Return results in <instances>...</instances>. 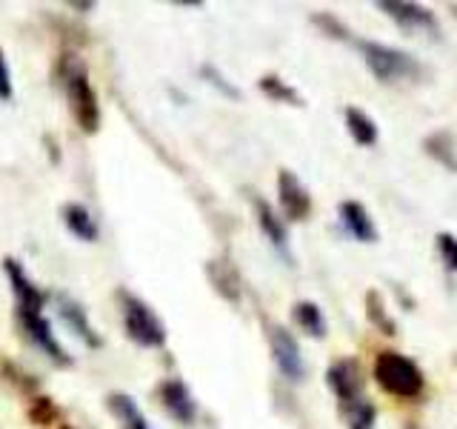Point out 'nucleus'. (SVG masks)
Returning a JSON list of instances; mask_svg holds the SVG:
<instances>
[{
    "instance_id": "obj_27",
    "label": "nucleus",
    "mask_w": 457,
    "mask_h": 429,
    "mask_svg": "<svg viewBox=\"0 0 457 429\" xmlns=\"http://www.w3.org/2000/svg\"><path fill=\"white\" fill-rule=\"evenodd\" d=\"M14 95V86H12V72H9V63H6V55L0 49V100L9 104Z\"/></svg>"
},
{
    "instance_id": "obj_19",
    "label": "nucleus",
    "mask_w": 457,
    "mask_h": 429,
    "mask_svg": "<svg viewBox=\"0 0 457 429\" xmlns=\"http://www.w3.org/2000/svg\"><path fill=\"white\" fill-rule=\"evenodd\" d=\"M292 318L309 338H318V341L326 338V329H328L326 315L318 304H314V300H297V304L292 307Z\"/></svg>"
},
{
    "instance_id": "obj_21",
    "label": "nucleus",
    "mask_w": 457,
    "mask_h": 429,
    "mask_svg": "<svg viewBox=\"0 0 457 429\" xmlns=\"http://www.w3.org/2000/svg\"><path fill=\"white\" fill-rule=\"evenodd\" d=\"M340 412H343V421H346L349 429H375V424H378V409L363 395L349 400V404H340Z\"/></svg>"
},
{
    "instance_id": "obj_3",
    "label": "nucleus",
    "mask_w": 457,
    "mask_h": 429,
    "mask_svg": "<svg viewBox=\"0 0 457 429\" xmlns=\"http://www.w3.org/2000/svg\"><path fill=\"white\" fill-rule=\"evenodd\" d=\"M118 300H120V315H123L126 335L143 349H161L166 343L169 332H166L163 321L154 315V309L143 298L126 292V290L118 292Z\"/></svg>"
},
{
    "instance_id": "obj_2",
    "label": "nucleus",
    "mask_w": 457,
    "mask_h": 429,
    "mask_svg": "<svg viewBox=\"0 0 457 429\" xmlns=\"http://www.w3.org/2000/svg\"><path fill=\"white\" fill-rule=\"evenodd\" d=\"M357 49L366 69L375 75L380 83L392 86V83H409V80H420L423 78V66L414 55L389 46V43L380 40H357Z\"/></svg>"
},
{
    "instance_id": "obj_7",
    "label": "nucleus",
    "mask_w": 457,
    "mask_h": 429,
    "mask_svg": "<svg viewBox=\"0 0 457 429\" xmlns=\"http://www.w3.org/2000/svg\"><path fill=\"white\" fill-rule=\"evenodd\" d=\"M18 321L23 326V332L29 335V341H32L52 364H57V366H69L71 364L69 352L63 349V343L54 338L52 324L43 318V312H18Z\"/></svg>"
},
{
    "instance_id": "obj_16",
    "label": "nucleus",
    "mask_w": 457,
    "mask_h": 429,
    "mask_svg": "<svg viewBox=\"0 0 457 429\" xmlns=\"http://www.w3.org/2000/svg\"><path fill=\"white\" fill-rule=\"evenodd\" d=\"M63 223H66V229L71 235H75L78 240H86V243H95L97 240V223H95V218H92V212L86 209L83 204H66L63 206Z\"/></svg>"
},
{
    "instance_id": "obj_9",
    "label": "nucleus",
    "mask_w": 457,
    "mask_h": 429,
    "mask_svg": "<svg viewBox=\"0 0 457 429\" xmlns=\"http://www.w3.org/2000/svg\"><path fill=\"white\" fill-rule=\"evenodd\" d=\"M326 383L340 404H349V400L363 395L366 381H363V369L354 358H337V361L328 364V369H326Z\"/></svg>"
},
{
    "instance_id": "obj_12",
    "label": "nucleus",
    "mask_w": 457,
    "mask_h": 429,
    "mask_svg": "<svg viewBox=\"0 0 457 429\" xmlns=\"http://www.w3.org/2000/svg\"><path fill=\"white\" fill-rule=\"evenodd\" d=\"M337 218H340V226L346 229V235L354 238L357 243H378L380 232L361 200H343L337 209Z\"/></svg>"
},
{
    "instance_id": "obj_13",
    "label": "nucleus",
    "mask_w": 457,
    "mask_h": 429,
    "mask_svg": "<svg viewBox=\"0 0 457 429\" xmlns=\"http://www.w3.org/2000/svg\"><path fill=\"white\" fill-rule=\"evenodd\" d=\"M57 312H61L63 324L86 343V347H92V349L100 347V335L92 329L89 315H86V309L78 304V300H71V298H66V295H57Z\"/></svg>"
},
{
    "instance_id": "obj_5",
    "label": "nucleus",
    "mask_w": 457,
    "mask_h": 429,
    "mask_svg": "<svg viewBox=\"0 0 457 429\" xmlns=\"http://www.w3.org/2000/svg\"><path fill=\"white\" fill-rule=\"evenodd\" d=\"M375 9L383 12L386 18H392L400 29H403V32L428 35V38L440 35L437 14L423 4H414V0H378Z\"/></svg>"
},
{
    "instance_id": "obj_6",
    "label": "nucleus",
    "mask_w": 457,
    "mask_h": 429,
    "mask_svg": "<svg viewBox=\"0 0 457 429\" xmlns=\"http://www.w3.org/2000/svg\"><path fill=\"white\" fill-rule=\"evenodd\" d=\"M269 347H271V358H275V366L280 369V375L292 383H300L306 378V361L303 352H300L297 338L280 324H269Z\"/></svg>"
},
{
    "instance_id": "obj_25",
    "label": "nucleus",
    "mask_w": 457,
    "mask_h": 429,
    "mask_svg": "<svg viewBox=\"0 0 457 429\" xmlns=\"http://www.w3.org/2000/svg\"><path fill=\"white\" fill-rule=\"evenodd\" d=\"M437 252H440V261L449 272H457V235L452 232H437Z\"/></svg>"
},
{
    "instance_id": "obj_18",
    "label": "nucleus",
    "mask_w": 457,
    "mask_h": 429,
    "mask_svg": "<svg viewBox=\"0 0 457 429\" xmlns=\"http://www.w3.org/2000/svg\"><path fill=\"white\" fill-rule=\"evenodd\" d=\"M206 272H209V278L214 283V290H218L228 300V304H237V300H240V275H237V269L228 261H209Z\"/></svg>"
},
{
    "instance_id": "obj_20",
    "label": "nucleus",
    "mask_w": 457,
    "mask_h": 429,
    "mask_svg": "<svg viewBox=\"0 0 457 429\" xmlns=\"http://www.w3.org/2000/svg\"><path fill=\"white\" fill-rule=\"evenodd\" d=\"M423 152L437 161L443 169L457 172V149H454V138L449 132H432L423 140Z\"/></svg>"
},
{
    "instance_id": "obj_15",
    "label": "nucleus",
    "mask_w": 457,
    "mask_h": 429,
    "mask_svg": "<svg viewBox=\"0 0 457 429\" xmlns=\"http://www.w3.org/2000/svg\"><path fill=\"white\" fill-rule=\"evenodd\" d=\"M343 121H346V132L349 138L357 143V147H375L378 138H380V129L378 123L371 121V114L363 112V109H357V106H349L346 112H343Z\"/></svg>"
},
{
    "instance_id": "obj_23",
    "label": "nucleus",
    "mask_w": 457,
    "mask_h": 429,
    "mask_svg": "<svg viewBox=\"0 0 457 429\" xmlns=\"http://www.w3.org/2000/svg\"><path fill=\"white\" fill-rule=\"evenodd\" d=\"M366 318H369L371 326L380 329L383 335H397V324L389 315V309H386V300H383V295L378 290L366 292Z\"/></svg>"
},
{
    "instance_id": "obj_1",
    "label": "nucleus",
    "mask_w": 457,
    "mask_h": 429,
    "mask_svg": "<svg viewBox=\"0 0 457 429\" xmlns=\"http://www.w3.org/2000/svg\"><path fill=\"white\" fill-rule=\"evenodd\" d=\"M371 372H375V381L380 390L400 400H414L426 390L423 369L414 364L409 355L397 349H380L375 355V369Z\"/></svg>"
},
{
    "instance_id": "obj_22",
    "label": "nucleus",
    "mask_w": 457,
    "mask_h": 429,
    "mask_svg": "<svg viewBox=\"0 0 457 429\" xmlns=\"http://www.w3.org/2000/svg\"><path fill=\"white\" fill-rule=\"evenodd\" d=\"M257 89H261L266 97H271L275 104H286V106H303V95H300L295 86H289L278 75H263L257 80Z\"/></svg>"
},
{
    "instance_id": "obj_28",
    "label": "nucleus",
    "mask_w": 457,
    "mask_h": 429,
    "mask_svg": "<svg viewBox=\"0 0 457 429\" xmlns=\"http://www.w3.org/2000/svg\"><path fill=\"white\" fill-rule=\"evenodd\" d=\"M32 418H35L37 424H46L49 418H54V407H52V400H49V398H37V400H35Z\"/></svg>"
},
{
    "instance_id": "obj_10",
    "label": "nucleus",
    "mask_w": 457,
    "mask_h": 429,
    "mask_svg": "<svg viewBox=\"0 0 457 429\" xmlns=\"http://www.w3.org/2000/svg\"><path fill=\"white\" fill-rule=\"evenodd\" d=\"M157 398H161L163 409L183 426H192L197 418V400L192 395V390L186 386L180 378H166L161 386H157Z\"/></svg>"
},
{
    "instance_id": "obj_4",
    "label": "nucleus",
    "mask_w": 457,
    "mask_h": 429,
    "mask_svg": "<svg viewBox=\"0 0 457 429\" xmlns=\"http://www.w3.org/2000/svg\"><path fill=\"white\" fill-rule=\"evenodd\" d=\"M66 97H69V109L75 114L78 126L86 135H95L100 129V104L83 66H71L66 72Z\"/></svg>"
},
{
    "instance_id": "obj_8",
    "label": "nucleus",
    "mask_w": 457,
    "mask_h": 429,
    "mask_svg": "<svg viewBox=\"0 0 457 429\" xmlns=\"http://www.w3.org/2000/svg\"><path fill=\"white\" fill-rule=\"evenodd\" d=\"M278 200L283 218L289 221H306L312 212V192L303 186L292 169L278 172Z\"/></svg>"
},
{
    "instance_id": "obj_14",
    "label": "nucleus",
    "mask_w": 457,
    "mask_h": 429,
    "mask_svg": "<svg viewBox=\"0 0 457 429\" xmlns=\"http://www.w3.org/2000/svg\"><path fill=\"white\" fill-rule=\"evenodd\" d=\"M252 204H254V214H257V226H261V232L266 235V240L275 249L286 252V243H289V229H286V221L275 209H271V204H266L263 198H254Z\"/></svg>"
},
{
    "instance_id": "obj_29",
    "label": "nucleus",
    "mask_w": 457,
    "mask_h": 429,
    "mask_svg": "<svg viewBox=\"0 0 457 429\" xmlns=\"http://www.w3.org/2000/svg\"><path fill=\"white\" fill-rule=\"evenodd\" d=\"M406 429H420V426H414V424H409V426H406Z\"/></svg>"
},
{
    "instance_id": "obj_11",
    "label": "nucleus",
    "mask_w": 457,
    "mask_h": 429,
    "mask_svg": "<svg viewBox=\"0 0 457 429\" xmlns=\"http://www.w3.org/2000/svg\"><path fill=\"white\" fill-rule=\"evenodd\" d=\"M4 272L12 283L14 292V304H18V312H40L43 304H46V292L35 286V281L26 275L23 266L14 261V257H6L4 261Z\"/></svg>"
},
{
    "instance_id": "obj_26",
    "label": "nucleus",
    "mask_w": 457,
    "mask_h": 429,
    "mask_svg": "<svg viewBox=\"0 0 457 429\" xmlns=\"http://www.w3.org/2000/svg\"><path fill=\"white\" fill-rule=\"evenodd\" d=\"M314 26H320L323 29V32L328 35V38H337V40H346L349 38V29L346 26H343L337 18H335V14H328V12H320V14H314Z\"/></svg>"
},
{
    "instance_id": "obj_24",
    "label": "nucleus",
    "mask_w": 457,
    "mask_h": 429,
    "mask_svg": "<svg viewBox=\"0 0 457 429\" xmlns=\"http://www.w3.org/2000/svg\"><path fill=\"white\" fill-rule=\"evenodd\" d=\"M200 78H204L209 86H214L223 97H228V100H240V89L235 83H228V78L223 75V72L218 69V66H212V63H204L200 66Z\"/></svg>"
},
{
    "instance_id": "obj_17",
    "label": "nucleus",
    "mask_w": 457,
    "mask_h": 429,
    "mask_svg": "<svg viewBox=\"0 0 457 429\" xmlns=\"http://www.w3.org/2000/svg\"><path fill=\"white\" fill-rule=\"evenodd\" d=\"M106 404L112 409L114 418L120 421V429H152L149 421L143 418V412L137 409L135 404V398L132 395H126V392H112L106 398Z\"/></svg>"
}]
</instances>
